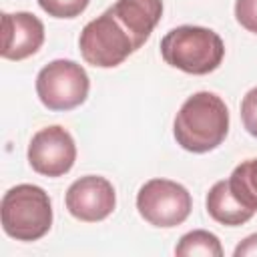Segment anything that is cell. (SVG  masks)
<instances>
[{"instance_id": "7", "label": "cell", "mask_w": 257, "mask_h": 257, "mask_svg": "<svg viewBox=\"0 0 257 257\" xmlns=\"http://www.w3.org/2000/svg\"><path fill=\"white\" fill-rule=\"evenodd\" d=\"M26 157L32 171L56 179L72 169L76 161V145L72 135L64 126L50 124L34 133L28 143Z\"/></svg>"}, {"instance_id": "9", "label": "cell", "mask_w": 257, "mask_h": 257, "mask_svg": "<svg viewBox=\"0 0 257 257\" xmlns=\"http://www.w3.org/2000/svg\"><path fill=\"white\" fill-rule=\"evenodd\" d=\"M44 44V24L30 12L2 14V58L24 60Z\"/></svg>"}, {"instance_id": "15", "label": "cell", "mask_w": 257, "mask_h": 257, "mask_svg": "<svg viewBox=\"0 0 257 257\" xmlns=\"http://www.w3.org/2000/svg\"><path fill=\"white\" fill-rule=\"evenodd\" d=\"M241 122L245 131L257 139V86L247 90L241 100Z\"/></svg>"}, {"instance_id": "10", "label": "cell", "mask_w": 257, "mask_h": 257, "mask_svg": "<svg viewBox=\"0 0 257 257\" xmlns=\"http://www.w3.org/2000/svg\"><path fill=\"white\" fill-rule=\"evenodd\" d=\"M110 12L128 32L135 48L139 50L161 22L163 0H116L110 6Z\"/></svg>"}, {"instance_id": "13", "label": "cell", "mask_w": 257, "mask_h": 257, "mask_svg": "<svg viewBox=\"0 0 257 257\" xmlns=\"http://www.w3.org/2000/svg\"><path fill=\"white\" fill-rule=\"evenodd\" d=\"M175 255L181 257H193V255H203V257H221L223 255V247L221 241L215 233L205 231V229H195L185 233L177 247H175Z\"/></svg>"}, {"instance_id": "2", "label": "cell", "mask_w": 257, "mask_h": 257, "mask_svg": "<svg viewBox=\"0 0 257 257\" xmlns=\"http://www.w3.org/2000/svg\"><path fill=\"white\" fill-rule=\"evenodd\" d=\"M163 60L187 74H209L217 70L225 56L221 36L205 26H177L161 40Z\"/></svg>"}, {"instance_id": "12", "label": "cell", "mask_w": 257, "mask_h": 257, "mask_svg": "<svg viewBox=\"0 0 257 257\" xmlns=\"http://www.w3.org/2000/svg\"><path fill=\"white\" fill-rule=\"evenodd\" d=\"M231 195L249 211L257 213V157L247 159L233 169L227 179Z\"/></svg>"}, {"instance_id": "14", "label": "cell", "mask_w": 257, "mask_h": 257, "mask_svg": "<svg viewBox=\"0 0 257 257\" xmlns=\"http://www.w3.org/2000/svg\"><path fill=\"white\" fill-rule=\"evenodd\" d=\"M36 2L52 18H76L86 10L90 0H36Z\"/></svg>"}, {"instance_id": "3", "label": "cell", "mask_w": 257, "mask_h": 257, "mask_svg": "<svg viewBox=\"0 0 257 257\" xmlns=\"http://www.w3.org/2000/svg\"><path fill=\"white\" fill-rule=\"evenodd\" d=\"M0 219L8 237L16 241H38L52 227L50 197L38 185H16L2 197Z\"/></svg>"}, {"instance_id": "17", "label": "cell", "mask_w": 257, "mask_h": 257, "mask_svg": "<svg viewBox=\"0 0 257 257\" xmlns=\"http://www.w3.org/2000/svg\"><path fill=\"white\" fill-rule=\"evenodd\" d=\"M233 255H235V257H253V255H257V233L245 237V239L235 247Z\"/></svg>"}, {"instance_id": "11", "label": "cell", "mask_w": 257, "mask_h": 257, "mask_svg": "<svg viewBox=\"0 0 257 257\" xmlns=\"http://www.w3.org/2000/svg\"><path fill=\"white\" fill-rule=\"evenodd\" d=\"M207 213L211 215L213 221L221 223V225H227V227H237V225H243L247 223L255 213L249 211L247 207H243L229 191V185H227V179L223 181H217L209 193H207Z\"/></svg>"}, {"instance_id": "6", "label": "cell", "mask_w": 257, "mask_h": 257, "mask_svg": "<svg viewBox=\"0 0 257 257\" xmlns=\"http://www.w3.org/2000/svg\"><path fill=\"white\" fill-rule=\"evenodd\" d=\"M191 209V193L171 179H149L137 193V211L153 227H177L187 221Z\"/></svg>"}, {"instance_id": "5", "label": "cell", "mask_w": 257, "mask_h": 257, "mask_svg": "<svg viewBox=\"0 0 257 257\" xmlns=\"http://www.w3.org/2000/svg\"><path fill=\"white\" fill-rule=\"evenodd\" d=\"M88 90L90 78L74 60H52L36 76V94L48 110H72L86 100Z\"/></svg>"}, {"instance_id": "16", "label": "cell", "mask_w": 257, "mask_h": 257, "mask_svg": "<svg viewBox=\"0 0 257 257\" xmlns=\"http://www.w3.org/2000/svg\"><path fill=\"white\" fill-rule=\"evenodd\" d=\"M235 20L247 32L257 34V0H235Z\"/></svg>"}, {"instance_id": "8", "label": "cell", "mask_w": 257, "mask_h": 257, "mask_svg": "<svg viewBox=\"0 0 257 257\" xmlns=\"http://www.w3.org/2000/svg\"><path fill=\"white\" fill-rule=\"evenodd\" d=\"M64 205L74 219L82 223H98L114 211L116 193L108 179L98 175H84L68 187Z\"/></svg>"}, {"instance_id": "1", "label": "cell", "mask_w": 257, "mask_h": 257, "mask_svg": "<svg viewBox=\"0 0 257 257\" xmlns=\"http://www.w3.org/2000/svg\"><path fill=\"white\" fill-rule=\"evenodd\" d=\"M229 133V108L225 100L209 90L191 94L173 120V135L181 149L203 155L217 149Z\"/></svg>"}, {"instance_id": "4", "label": "cell", "mask_w": 257, "mask_h": 257, "mask_svg": "<svg viewBox=\"0 0 257 257\" xmlns=\"http://www.w3.org/2000/svg\"><path fill=\"white\" fill-rule=\"evenodd\" d=\"M78 48L84 62L96 68H114L137 52L133 38L112 16L110 8L82 28Z\"/></svg>"}]
</instances>
